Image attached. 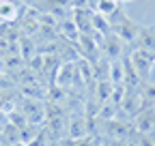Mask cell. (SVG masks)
<instances>
[{"label": "cell", "mask_w": 155, "mask_h": 146, "mask_svg": "<svg viewBox=\"0 0 155 146\" xmlns=\"http://www.w3.org/2000/svg\"><path fill=\"white\" fill-rule=\"evenodd\" d=\"M0 17H5V20H13V17H15V5L7 2V7H2V2H0Z\"/></svg>", "instance_id": "obj_3"}, {"label": "cell", "mask_w": 155, "mask_h": 146, "mask_svg": "<svg viewBox=\"0 0 155 146\" xmlns=\"http://www.w3.org/2000/svg\"><path fill=\"white\" fill-rule=\"evenodd\" d=\"M134 47L155 52V26H140L138 36H136V41H134Z\"/></svg>", "instance_id": "obj_2"}, {"label": "cell", "mask_w": 155, "mask_h": 146, "mask_svg": "<svg viewBox=\"0 0 155 146\" xmlns=\"http://www.w3.org/2000/svg\"><path fill=\"white\" fill-rule=\"evenodd\" d=\"M129 62L134 67V71L138 73V78L144 82L149 80V73H151V67L155 62V52H149V49H140V47H134L131 56H129Z\"/></svg>", "instance_id": "obj_1"}]
</instances>
